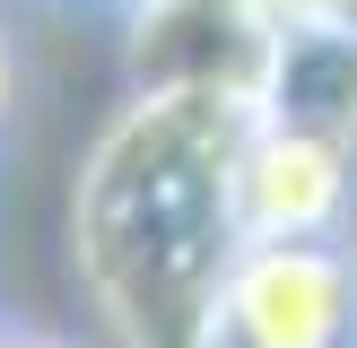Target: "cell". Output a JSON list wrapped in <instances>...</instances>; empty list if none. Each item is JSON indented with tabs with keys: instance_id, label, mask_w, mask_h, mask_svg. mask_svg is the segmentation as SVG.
<instances>
[{
	"instance_id": "277c9868",
	"label": "cell",
	"mask_w": 357,
	"mask_h": 348,
	"mask_svg": "<svg viewBox=\"0 0 357 348\" xmlns=\"http://www.w3.org/2000/svg\"><path fill=\"white\" fill-rule=\"evenodd\" d=\"M323 17H340V26L357 35V0H323Z\"/></svg>"
},
{
	"instance_id": "6da1fadb",
	"label": "cell",
	"mask_w": 357,
	"mask_h": 348,
	"mask_svg": "<svg viewBox=\"0 0 357 348\" xmlns=\"http://www.w3.org/2000/svg\"><path fill=\"white\" fill-rule=\"evenodd\" d=\"M253 104L201 87H139L87 148L70 191L87 296L131 348H201L244 253L236 166Z\"/></svg>"
},
{
	"instance_id": "52a82bcc",
	"label": "cell",
	"mask_w": 357,
	"mask_h": 348,
	"mask_svg": "<svg viewBox=\"0 0 357 348\" xmlns=\"http://www.w3.org/2000/svg\"><path fill=\"white\" fill-rule=\"evenodd\" d=\"M131 9H139V0H131Z\"/></svg>"
},
{
	"instance_id": "8992f818",
	"label": "cell",
	"mask_w": 357,
	"mask_h": 348,
	"mask_svg": "<svg viewBox=\"0 0 357 348\" xmlns=\"http://www.w3.org/2000/svg\"><path fill=\"white\" fill-rule=\"evenodd\" d=\"M0 348H35V340H0Z\"/></svg>"
},
{
	"instance_id": "5b68a950",
	"label": "cell",
	"mask_w": 357,
	"mask_h": 348,
	"mask_svg": "<svg viewBox=\"0 0 357 348\" xmlns=\"http://www.w3.org/2000/svg\"><path fill=\"white\" fill-rule=\"evenodd\" d=\"M0 104H9V44H0Z\"/></svg>"
},
{
	"instance_id": "3957f363",
	"label": "cell",
	"mask_w": 357,
	"mask_h": 348,
	"mask_svg": "<svg viewBox=\"0 0 357 348\" xmlns=\"http://www.w3.org/2000/svg\"><path fill=\"white\" fill-rule=\"evenodd\" d=\"M349 183H357V157L340 139L253 113V139H244V166H236L244 244H323L349 209Z\"/></svg>"
},
{
	"instance_id": "7a4b0ae2",
	"label": "cell",
	"mask_w": 357,
	"mask_h": 348,
	"mask_svg": "<svg viewBox=\"0 0 357 348\" xmlns=\"http://www.w3.org/2000/svg\"><path fill=\"white\" fill-rule=\"evenodd\" d=\"M357 313V270L331 244H244L218 331L244 348H340Z\"/></svg>"
}]
</instances>
